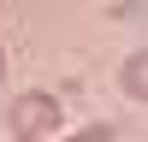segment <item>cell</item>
<instances>
[{
	"mask_svg": "<svg viewBox=\"0 0 148 142\" xmlns=\"http://www.w3.org/2000/svg\"><path fill=\"white\" fill-rule=\"evenodd\" d=\"M59 124H65V106H59V95H47V89L18 95L12 113H6V130H12L18 142H42V136H53Z\"/></svg>",
	"mask_w": 148,
	"mask_h": 142,
	"instance_id": "6da1fadb",
	"label": "cell"
},
{
	"mask_svg": "<svg viewBox=\"0 0 148 142\" xmlns=\"http://www.w3.org/2000/svg\"><path fill=\"white\" fill-rule=\"evenodd\" d=\"M65 142H119V124H107V118H101V124H83V130H71Z\"/></svg>",
	"mask_w": 148,
	"mask_h": 142,
	"instance_id": "7a4b0ae2",
	"label": "cell"
},
{
	"mask_svg": "<svg viewBox=\"0 0 148 142\" xmlns=\"http://www.w3.org/2000/svg\"><path fill=\"white\" fill-rule=\"evenodd\" d=\"M125 95H142V53L125 59Z\"/></svg>",
	"mask_w": 148,
	"mask_h": 142,
	"instance_id": "3957f363",
	"label": "cell"
},
{
	"mask_svg": "<svg viewBox=\"0 0 148 142\" xmlns=\"http://www.w3.org/2000/svg\"><path fill=\"white\" fill-rule=\"evenodd\" d=\"M0 77H6V47H0Z\"/></svg>",
	"mask_w": 148,
	"mask_h": 142,
	"instance_id": "277c9868",
	"label": "cell"
}]
</instances>
